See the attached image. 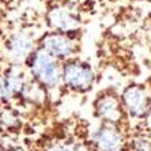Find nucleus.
Listing matches in <instances>:
<instances>
[{
  "label": "nucleus",
  "mask_w": 151,
  "mask_h": 151,
  "mask_svg": "<svg viewBox=\"0 0 151 151\" xmlns=\"http://www.w3.org/2000/svg\"><path fill=\"white\" fill-rule=\"evenodd\" d=\"M93 143L99 151H117L121 144V134L110 123H104L93 135Z\"/></svg>",
  "instance_id": "423d86ee"
},
{
  "label": "nucleus",
  "mask_w": 151,
  "mask_h": 151,
  "mask_svg": "<svg viewBox=\"0 0 151 151\" xmlns=\"http://www.w3.org/2000/svg\"><path fill=\"white\" fill-rule=\"evenodd\" d=\"M95 113L99 119L105 123L116 124L123 117V105L120 99L113 94H104L101 95L94 104Z\"/></svg>",
  "instance_id": "39448f33"
},
{
  "label": "nucleus",
  "mask_w": 151,
  "mask_h": 151,
  "mask_svg": "<svg viewBox=\"0 0 151 151\" xmlns=\"http://www.w3.org/2000/svg\"><path fill=\"white\" fill-rule=\"evenodd\" d=\"M50 151H86L84 148L78 147V146H72V144H60L53 147Z\"/></svg>",
  "instance_id": "f8f14e48"
},
{
  "label": "nucleus",
  "mask_w": 151,
  "mask_h": 151,
  "mask_svg": "<svg viewBox=\"0 0 151 151\" xmlns=\"http://www.w3.org/2000/svg\"><path fill=\"white\" fill-rule=\"evenodd\" d=\"M131 151H151V142L146 137H136L131 143Z\"/></svg>",
  "instance_id": "9b49d317"
},
{
  "label": "nucleus",
  "mask_w": 151,
  "mask_h": 151,
  "mask_svg": "<svg viewBox=\"0 0 151 151\" xmlns=\"http://www.w3.org/2000/svg\"><path fill=\"white\" fill-rule=\"evenodd\" d=\"M25 83L26 81L21 72L11 70L7 74L0 75V99L8 102L12 98L19 97Z\"/></svg>",
  "instance_id": "6e6552de"
},
{
  "label": "nucleus",
  "mask_w": 151,
  "mask_h": 151,
  "mask_svg": "<svg viewBox=\"0 0 151 151\" xmlns=\"http://www.w3.org/2000/svg\"><path fill=\"white\" fill-rule=\"evenodd\" d=\"M95 81V72L88 63L81 60H67L61 65V82L74 91H86Z\"/></svg>",
  "instance_id": "f03ea898"
},
{
  "label": "nucleus",
  "mask_w": 151,
  "mask_h": 151,
  "mask_svg": "<svg viewBox=\"0 0 151 151\" xmlns=\"http://www.w3.org/2000/svg\"><path fill=\"white\" fill-rule=\"evenodd\" d=\"M27 67L34 81L45 88H55L61 81V65L41 46L32 52L26 59Z\"/></svg>",
  "instance_id": "f257e3e1"
},
{
  "label": "nucleus",
  "mask_w": 151,
  "mask_h": 151,
  "mask_svg": "<svg viewBox=\"0 0 151 151\" xmlns=\"http://www.w3.org/2000/svg\"><path fill=\"white\" fill-rule=\"evenodd\" d=\"M33 41L25 34H17L8 42V56L11 61L19 63L22 60H26L27 56L33 52Z\"/></svg>",
  "instance_id": "1a4fd4ad"
},
{
  "label": "nucleus",
  "mask_w": 151,
  "mask_h": 151,
  "mask_svg": "<svg viewBox=\"0 0 151 151\" xmlns=\"http://www.w3.org/2000/svg\"><path fill=\"white\" fill-rule=\"evenodd\" d=\"M41 48L56 60H70L78 50V44L65 33H49L41 41Z\"/></svg>",
  "instance_id": "20e7f679"
},
{
  "label": "nucleus",
  "mask_w": 151,
  "mask_h": 151,
  "mask_svg": "<svg viewBox=\"0 0 151 151\" xmlns=\"http://www.w3.org/2000/svg\"><path fill=\"white\" fill-rule=\"evenodd\" d=\"M49 25L56 32L70 34L79 27V18L68 8L57 7L49 12Z\"/></svg>",
  "instance_id": "0eeeda50"
},
{
  "label": "nucleus",
  "mask_w": 151,
  "mask_h": 151,
  "mask_svg": "<svg viewBox=\"0 0 151 151\" xmlns=\"http://www.w3.org/2000/svg\"><path fill=\"white\" fill-rule=\"evenodd\" d=\"M123 109L132 117H144L150 110L151 99L147 90L142 84L128 86L121 94Z\"/></svg>",
  "instance_id": "7ed1b4c3"
},
{
  "label": "nucleus",
  "mask_w": 151,
  "mask_h": 151,
  "mask_svg": "<svg viewBox=\"0 0 151 151\" xmlns=\"http://www.w3.org/2000/svg\"><path fill=\"white\" fill-rule=\"evenodd\" d=\"M21 127V119L18 112L11 106H0V128L14 131Z\"/></svg>",
  "instance_id": "9d476101"
}]
</instances>
